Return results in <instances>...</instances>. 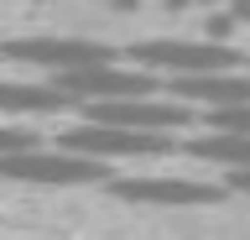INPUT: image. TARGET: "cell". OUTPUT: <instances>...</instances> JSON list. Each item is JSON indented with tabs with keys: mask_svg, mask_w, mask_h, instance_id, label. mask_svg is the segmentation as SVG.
I'll return each mask as SVG.
<instances>
[{
	"mask_svg": "<svg viewBox=\"0 0 250 240\" xmlns=\"http://www.w3.org/2000/svg\"><path fill=\"white\" fill-rule=\"evenodd\" d=\"M183 146H188L198 162H219L224 173L250 167V136H240V131H208V126H203L198 136H188Z\"/></svg>",
	"mask_w": 250,
	"mask_h": 240,
	"instance_id": "cell-10",
	"label": "cell"
},
{
	"mask_svg": "<svg viewBox=\"0 0 250 240\" xmlns=\"http://www.w3.org/2000/svg\"><path fill=\"white\" fill-rule=\"evenodd\" d=\"M167 94L193 105V110H234L250 105V68H224V73H193V79H167Z\"/></svg>",
	"mask_w": 250,
	"mask_h": 240,
	"instance_id": "cell-8",
	"label": "cell"
},
{
	"mask_svg": "<svg viewBox=\"0 0 250 240\" xmlns=\"http://www.w3.org/2000/svg\"><path fill=\"white\" fill-rule=\"evenodd\" d=\"M26 146H42V141H37L26 126H0V157H11V152H26Z\"/></svg>",
	"mask_w": 250,
	"mask_h": 240,
	"instance_id": "cell-12",
	"label": "cell"
},
{
	"mask_svg": "<svg viewBox=\"0 0 250 240\" xmlns=\"http://www.w3.org/2000/svg\"><path fill=\"white\" fill-rule=\"evenodd\" d=\"M130 68H146L156 79H193V73H224V68H240L245 52L229 47V42H183V37H162V42H136L125 52Z\"/></svg>",
	"mask_w": 250,
	"mask_h": 240,
	"instance_id": "cell-1",
	"label": "cell"
},
{
	"mask_svg": "<svg viewBox=\"0 0 250 240\" xmlns=\"http://www.w3.org/2000/svg\"><path fill=\"white\" fill-rule=\"evenodd\" d=\"M58 146L62 152H78V157H94V162H146V157H167L177 152V136L172 131H125V126H104V120H78V126L58 131Z\"/></svg>",
	"mask_w": 250,
	"mask_h": 240,
	"instance_id": "cell-2",
	"label": "cell"
},
{
	"mask_svg": "<svg viewBox=\"0 0 250 240\" xmlns=\"http://www.w3.org/2000/svg\"><path fill=\"white\" fill-rule=\"evenodd\" d=\"M104 188L125 204H156V209H203L229 193L219 183H198V177H109Z\"/></svg>",
	"mask_w": 250,
	"mask_h": 240,
	"instance_id": "cell-7",
	"label": "cell"
},
{
	"mask_svg": "<svg viewBox=\"0 0 250 240\" xmlns=\"http://www.w3.org/2000/svg\"><path fill=\"white\" fill-rule=\"evenodd\" d=\"M0 58H11L21 68H42V73H73V68L115 63V47L89 42V37H16L0 47Z\"/></svg>",
	"mask_w": 250,
	"mask_h": 240,
	"instance_id": "cell-4",
	"label": "cell"
},
{
	"mask_svg": "<svg viewBox=\"0 0 250 240\" xmlns=\"http://www.w3.org/2000/svg\"><path fill=\"white\" fill-rule=\"evenodd\" d=\"M0 177L11 183H42V188H78V183H109V162L78 157V152H42V146H26V152H11L0 157Z\"/></svg>",
	"mask_w": 250,
	"mask_h": 240,
	"instance_id": "cell-3",
	"label": "cell"
},
{
	"mask_svg": "<svg viewBox=\"0 0 250 240\" xmlns=\"http://www.w3.org/2000/svg\"><path fill=\"white\" fill-rule=\"evenodd\" d=\"M58 89H68L73 99L104 105V99H136V94H167V79H156L146 68H125V63H94V68H73L58 73Z\"/></svg>",
	"mask_w": 250,
	"mask_h": 240,
	"instance_id": "cell-5",
	"label": "cell"
},
{
	"mask_svg": "<svg viewBox=\"0 0 250 240\" xmlns=\"http://www.w3.org/2000/svg\"><path fill=\"white\" fill-rule=\"evenodd\" d=\"M162 11H188V0H162Z\"/></svg>",
	"mask_w": 250,
	"mask_h": 240,
	"instance_id": "cell-15",
	"label": "cell"
},
{
	"mask_svg": "<svg viewBox=\"0 0 250 240\" xmlns=\"http://www.w3.org/2000/svg\"><path fill=\"white\" fill-rule=\"evenodd\" d=\"M203 5H219V0H203Z\"/></svg>",
	"mask_w": 250,
	"mask_h": 240,
	"instance_id": "cell-16",
	"label": "cell"
},
{
	"mask_svg": "<svg viewBox=\"0 0 250 240\" xmlns=\"http://www.w3.org/2000/svg\"><path fill=\"white\" fill-rule=\"evenodd\" d=\"M245 63H250V58H245Z\"/></svg>",
	"mask_w": 250,
	"mask_h": 240,
	"instance_id": "cell-17",
	"label": "cell"
},
{
	"mask_svg": "<svg viewBox=\"0 0 250 240\" xmlns=\"http://www.w3.org/2000/svg\"><path fill=\"white\" fill-rule=\"evenodd\" d=\"M109 5H115V11H136L141 0H109Z\"/></svg>",
	"mask_w": 250,
	"mask_h": 240,
	"instance_id": "cell-14",
	"label": "cell"
},
{
	"mask_svg": "<svg viewBox=\"0 0 250 240\" xmlns=\"http://www.w3.org/2000/svg\"><path fill=\"white\" fill-rule=\"evenodd\" d=\"M224 188H229V193H250V167H234Z\"/></svg>",
	"mask_w": 250,
	"mask_h": 240,
	"instance_id": "cell-13",
	"label": "cell"
},
{
	"mask_svg": "<svg viewBox=\"0 0 250 240\" xmlns=\"http://www.w3.org/2000/svg\"><path fill=\"white\" fill-rule=\"evenodd\" d=\"M89 120H104V126H125V131H188L198 120L193 105L172 94H136V99H104V105H89Z\"/></svg>",
	"mask_w": 250,
	"mask_h": 240,
	"instance_id": "cell-6",
	"label": "cell"
},
{
	"mask_svg": "<svg viewBox=\"0 0 250 240\" xmlns=\"http://www.w3.org/2000/svg\"><path fill=\"white\" fill-rule=\"evenodd\" d=\"M83 99H73L58 84H16L0 79V115H52V110H73Z\"/></svg>",
	"mask_w": 250,
	"mask_h": 240,
	"instance_id": "cell-9",
	"label": "cell"
},
{
	"mask_svg": "<svg viewBox=\"0 0 250 240\" xmlns=\"http://www.w3.org/2000/svg\"><path fill=\"white\" fill-rule=\"evenodd\" d=\"M203 126H208V131H240V136H250V105H234V110H203Z\"/></svg>",
	"mask_w": 250,
	"mask_h": 240,
	"instance_id": "cell-11",
	"label": "cell"
}]
</instances>
